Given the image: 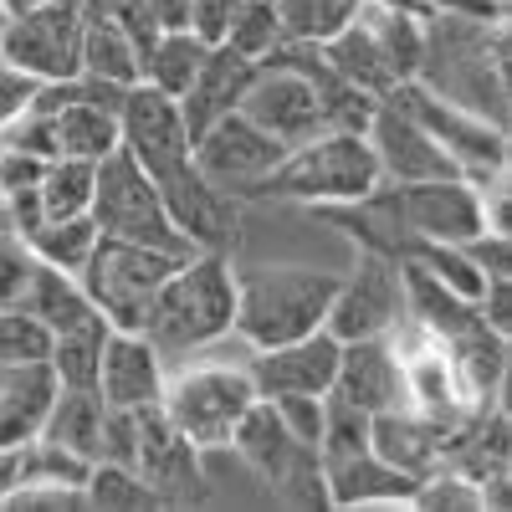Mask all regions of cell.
<instances>
[{
  "instance_id": "1",
  "label": "cell",
  "mask_w": 512,
  "mask_h": 512,
  "mask_svg": "<svg viewBox=\"0 0 512 512\" xmlns=\"http://www.w3.org/2000/svg\"><path fill=\"white\" fill-rule=\"evenodd\" d=\"M420 88L507 128V16H425Z\"/></svg>"
},
{
  "instance_id": "2",
  "label": "cell",
  "mask_w": 512,
  "mask_h": 512,
  "mask_svg": "<svg viewBox=\"0 0 512 512\" xmlns=\"http://www.w3.org/2000/svg\"><path fill=\"white\" fill-rule=\"evenodd\" d=\"M236 318V272L231 251H190L169 272L149 303L144 338L164 354V364H180L210 344L231 338Z\"/></svg>"
},
{
  "instance_id": "3",
  "label": "cell",
  "mask_w": 512,
  "mask_h": 512,
  "mask_svg": "<svg viewBox=\"0 0 512 512\" xmlns=\"http://www.w3.org/2000/svg\"><path fill=\"white\" fill-rule=\"evenodd\" d=\"M379 164L364 134H344V128H323V134L292 144L262 180L251 185L246 200H287V205H354L374 195Z\"/></svg>"
},
{
  "instance_id": "4",
  "label": "cell",
  "mask_w": 512,
  "mask_h": 512,
  "mask_svg": "<svg viewBox=\"0 0 512 512\" xmlns=\"http://www.w3.org/2000/svg\"><path fill=\"white\" fill-rule=\"evenodd\" d=\"M333 287H338V272H328V267H292V262L246 267V272H236L231 338H241L246 349L292 344V338L328 323Z\"/></svg>"
},
{
  "instance_id": "5",
  "label": "cell",
  "mask_w": 512,
  "mask_h": 512,
  "mask_svg": "<svg viewBox=\"0 0 512 512\" xmlns=\"http://www.w3.org/2000/svg\"><path fill=\"white\" fill-rule=\"evenodd\" d=\"M256 400V384L246 364H180L164 374V390H159V410L175 420V431L205 451H231V436L241 415Z\"/></svg>"
},
{
  "instance_id": "6",
  "label": "cell",
  "mask_w": 512,
  "mask_h": 512,
  "mask_svg": "<svg viewBox=\"0 0 512 512\" xmlns=\"http://www.w3.org/2000/svg\"><path fill=\"white\" fill-rule=\"evenodd\" d=\"M93 221L113 241L159 246V251H175V256H190L195 251L180 236V226L169 221V210L159 200V185L144 175L139 159L128 154L123 144L108 159H98V175H93Z\"/></svg>"
},
{
  "instance_id": "7",
  "label": "cell",
  "mask_w": 512,
  "mask_h": 512,
  "mask_svg": "<svg viewBox=\"0 0 512 512\" xmlns=\"http://www.w3.org/2000/svg\"><path fill=\"white\" fill-rule=\"evenodd\" d=\"M180 267L175 251H159V246H134V241H113L103 236L93 246V262L82 267V287H88L93 308L103 313L108 328L118 333H144L149 303L159 282Z\"/></svg>"
},
{
  "instance_id": "8",
  "label": "cell",
  "mask_w": 512,
  "mask_h": 512,
  "mask_svg": "<svg viewBox=\"0 0 512 512\" xmlns=\"http://www.w3.org/2000/svg\"><path fill=\"white\" fill-rule=\"evenodd\" d=\"M405 318V272L400 256L379 251V246H359V262L338 277L333 303H328V333L338 344L349 338H379Z\"/></svg>"
},
{
  "instance_id": "9",
  "label": "cell",
  "mask_w": 512,
  "mask_h": 512,
  "mask_svg": "<svg viewBox=\"0 0 512 512\" xmlns=\"http://www.w3.org/2000/svg\"><path fill=\"white\" fill-rule=\"evenodd\" d=\"M82 16L77 0H41L31 11L0 21V62L31 72L36 82H72L82 57Z\"/></svg>"
},
{
  "instance_id": "10",
  "label": "cell",
  "mask_w": 512,
  "mask_h": 512,
  "mask_svg": "<svg viewBox=\"0 0 512 512\" xmlns=\"http://www.w3.org/2000/svg\"><path fill=\"white\" fill-rule=\"evenodd\" d=\"M390 98L461 164V175H482V169L507 164V128L502 123H487L477 113H466V108L436 98L431 88H420V82H400V88H390Z\"/></svg>"
},
{
  "instance_id": "11",
  "label": "cell",
  "mask_w": 512,
  "mask_h": 512,
  "mask_svg": "<svg viewBox=\"0 0 512 512\" xmlns=\"http://www.w3.org/2000/svg\"><path fill=\"white\" fill-rule=\"evenodd\" d=\"M118 144L139 159V169L149 180L169 175L195 159V139H190V123L180 113V103L149 88V82H134L123 93V108H118Z\"/></svg>"
},
{
  "instance_id": "12",
  "label": "cell",
  "mask_w": 512,
  "mask_h": 512,
  "mask_svg": "<svg viewBox=\"0 0 512 512\" xmlns=\"http://www.w3.org/2000/svg\"><path fill=\"white\" fill-rule=\"evenodd\" d=\"M364 139L374 149V164H379V180L384 185H420V180H456L461 164L425 134V128L384 93L369 113V128Z\"/></svg>"
},
{
  "instance_id": "13",
  "label": "cell",
  "mask_w": 512,
  "mask_h": 512,
  "mask_svg": "<svg viewBox=\"0 0 512 512\" xmlns=\"http://www.w3.org/2000/svg\"><path fill=\"white\" fill-rule=\"evenodd\" d=\"M282 154L287 149L272 134H262L246 113H226V118L210 123L205 134H195V169L236 200H246L251 185L262 180Z\"/></svg>"
},
{
  "instance_id": "14",
  "label": "cell",
  "mask_w": 512,
  "mask_h": 512,
  "mask_svg": "<svg viewBox=\"0 0 512 512\" xmlns=\"http://www.w3.org/2000/svg\"><path fill=\"white\" fill-rule=\"evenodd\" d=\"M159 185V200L169 210V221L180 226V236L195 246V251H231L236 236H241V200L226 195L221 185H210L195 159L169 169V175L154 180Z\"/></svg>"
},
{
  "instance_id": "15",
  "label": "cell",
  "mask_w": 512,
  "mask_h": 512,
  "mask_svg": "<svg viewBox=\"0 0 512 512\" xmlns=\"http://www.w3.org/2000/svg\"><path fill=\"white\" fill-rule=\"evenodd\" d=\"M139 425V451H134V472L159 492V502H200L205 497V451H195L175 420H169L159 405L134 410Z\"/></svg>"
},
{
  "instance_id": "16",
  "label": "cell",
  "mask_w": 512,
  "mask_h": 512,
  "mask_svg": "<svg viewBox=\"0 0 512 512\" xmlns=\"http://www.w3.org/2000/svg\"><path fill=\"white\" fill-rule=\"evenodd\" d=\"M251 384L262 400H282V395H328L333 374H338V338L328 328H313L292 344H272V349H251L246 359Z\"/></svg>"
},
{
  "instance_id": "17",
  "label": "cell",
  "mask_w": 512,
  "mask_h": 512,
  "mask_svg": "<svg viewBox=\"0 0 512 512\" xmlns=\"http://www.w3.org/2000/svg\"><path fill=\"white\" fill-rule=\"evenodd\" d=\"M231 451L246 461V472H251V477H262L272 492H277L287 477H297V472H308V466L323 461L313 446H303V441L287 431V420L277 415V405L262 400V395H256L251 410L241 415L236 436H231Z\"/></svg>"
},
{
  "instance_id": "18",
  "label": "cell",
  "mask_w": 512,
  "mask_h": 512,
  "mask_svg": "<svg viewBox=\"0 0 512 512\" xmlns=\"http://www.w3.org/2000/svg\"><path fill=\"white\" fill-rule=\"evenodd\" d=\"M164 374H169V364H164V354L149 344L144 333L108 328V344H103V359H98V395H103V405H113V410L159 405Z\"/></svg>"
},
{
  "instance_id": "19",
  "label": "cell",
  "mask_w": 512,
  "mask_h": 512,
  "mask_svg": "<svg viewBox=\"0 0 512 512\" xmlns=\"http://www.w3.org/2000/svg\"><path fill=\"white\" fill-rule=\"evenodd\" d=\"M344 405L374 415V410H390V405H405V390H400V359L390 349V338H349L338 344V374H333V390Z\"/></svg>"
},
{
  "instance_id": "20",
  "label": "cell",
  "mask_w": 512,
  "mask_h": 512,
  "mask_svg": "<svg viewBox=\"0 0 512 512\" xmlns=\"http://www.w3.org/2000/svg\"><path fill=\"white\" fill-rule=\"evenodd\" d=\"M251 77H256V62H251V57L221 47V41L205 52L195 82L175 98L180 113H185V123H190V139L205 134V128L216 123V118H226V113L241 108V98H246V88H251Z\"/></svg>"
},
{
  "instance_id": "21",
  "label": "cell",
  "mask_w": 512,
  "mask_h": 512,
  "mask_svg": "<svg viewBox=\"0 0 512 512\" xmlns=\"http://www.w3.org/2000/svg\"><path fill=\"white\" fill-rule=\"evenodd\" d=\"M369 451L379 461H390L395 472H405L410 482H420L425 472H436V466H441L446 436L425 415H415L410 405H390V410L369 415Z\"/></svg>"
},
{
  "instance_id": "22",
  "label": "cell",
  "mask_w": 512,
  "mask_h": 512,
  "mask_svg": "<svg viewBox=\"0 0 512 512\" xmlns=\"http://www.w3.org/2000/svg\"><path fill=\"white\" fill-rule=\"evenodd\" d=\"M323 487H328V507H410L415 492V482L395 472L390 461H379L374 451L323 461Z\"/></svg>"
},
{
  "instance_id": "23",
  "label": "cell",
  "mask_w": 512,
  "mask_h": 512,
  "mask_svg": "<svg viewBox=\"0 0 512 512\" xmlns=\"http://www.w3.org/2000/svg\"><path fill=\"white\" fill-rule=\"evenodd\" d=\"M57 400L52 364H11L0 374V446H31Z\"/></svg>"
},
{
  "instance_id": "24",
  "label": "cell",
  "mask_w": 512,
  "mask_h": 512,
  "mask_svg": "<svg viewBox=\"0 0 512 512\" xmlns=\"http://www.w3.org/2000/svg\"><path fill=\"white\" fill-rule=\"evenodd\" d=\"M21 308H31L52 333H67V328H82V323L103 318V313L93 308L88 287H82V277H72V272H62V267H47V262L31 267V282H26Z\"/></svg>"
},
{
  "instance_id": "25",
  "label": "cell",
  "mask_w": 512,
  "mask_h": 512,
  "mask_svg": "<svg viewBox=\"0 0 512 512\" xmlns=\"http://www.w3.org/2000/svg\"><path fill=\"white\" fill-rule=\"evenodd\" d=\"M318 52H323V62H328L333 77H344L349 88H359V93H369V98H384V93L395 88L390 72H384V62H379L374 31H369L359 16H354L349 26H338L328 41H318Z\"/></svg>"
},
{
  "instance_id": "26",
  "label": "cell",
  "mask_w": 512,
  "mask_h": 512,
  "mask_svg": "<svg viewBox=\"0 0 512 512\" xmlns=\"http://www.w3.org/2000/svg\"><path fill=\"white\" fill-rule=\"evenodd\" d=\"M103 415H108V405H103L98 390H67V384H57V400H52L47 425H41L36 441H52V446H62V451H77V456L98 461Z\"/></svg>"
},
{
  "instance_id": "27",
  "label": "cell",
  "mask_w": 512,
  "mask_h": 512,
  "mask_svg": "<svg viewBox=\"0 0 512 512\" xmlns=\"http://www.w3.org/2000/svg\"><path fill=\"white\" fill-rule=\"evenodd\" d=\"M57 118V154H72V159H108L118 149V113L82 98L77 82H72V98L52 113Z\"/></svg>"
},
{
  "instance_id": "28",
  "label": "cell",
  "mask_w": 512,
  "mask_h": 512,
  "mask_svg": "<svg viewBox=\"0 0 512 512\" xmlns=\"http://www.w3.org/2000/svg\"><path fill=\"white\" fill-rule=\"evenodd\" d=\"M205 52H210V41H200L195 31H159L139 52V82H149V88H159L169 98H180L195 82Z\"/></svg>"
},
{
  "instance_id": "29",
  "label": "cell",
  "mask_w": 512,
  "mask_h": 512,
  "mask_svg": "<svg viewBox=\"0 0 512 512\" xmlns=\"http://www.w3.org/2000/svg\"><path fill=\"white\" fill-rule=\"evenodd\" d=\"M354 16L374 31V47H379V62L390 72V82H415L420 72V52H425V16H405V11H369V6H354Z\"/></svg>"
},
{
  "instance_id": "30",
  "label": "cell",
  "mask_w": 512,
  "mask_h": 512,
  "mask_svg": "<svg viewBox=\"0 0 512 512\" xmlns=\"http://www.w3.org/2000/svg\"><path fill=\"white\" fill-rule=\"evenodd\" d=\"M77 77H103V82H139V47L128 41V31L108 16H88L82 21V57H77Z\"/></svg>"
},
{
  "instance_id": "31",
  "label": "cell",
  "mask_w": 512,
  "mask_h": 512,
  "mask_svg": "<svg viewBox=\"0 0 512 512\" xmlns=\"http://www.w3.org/2000/svg\"><path fill=\"white\" fill-rule=\"evenodd\" d=\"M103 241L98 221H93V210H82V216H62V221H41L26 246L36 262H47V267H62L72 277H82V267L93 262V246Z\"/></svg>"
},
{
  "instance_id": "32",
  "label": "cell",
  "mask_w": 512,
  "mask_h": 512,
  "mask_svg": "<svg viewBox=\"0 0 512 512\" xmlns=\"http://www.w3.org/2000/svg\"><path fill=\"white\" fill-rule=\"evenodd\" d=\"M103 344H108V323L93 318L82 328H67V333H52V374L67 390H98V359H103Z\"/></svg>"
},
{
  "instance_id": "33",
  "label": "cell",
  "mask_w": 512,
  "mask_h": 512,
  "mask_svg": "<svg viewBox=\"0 0 512 512\" xmlns=\"http://www.w3.org/2000/svg\"><path fill=\"white\" fill-rule=\"evenodd\" d=\"M93 175H98L93 159H72V154L47 159V169H41V185H36L47 221H62V216H82V210H93Z\"/></svg>"
},
{
  "instance_id": "34",
  "label": "cell",
  "mask_w": 512,
  "mask_h": 512,
  "mask_svg": "<svg viewBox=\"0 0 512 512\" xmlns=\"http://www.w3.org/2000/svg\"><path fill=\"white\" fill-rule=\"evenodd\" d=\"M82 497H88V507H98V512H149V507H164L159 492L134 472V466H113V461H93Z\"/></svg>"
},
{
  "instance_id": "35",
  "label": "cell",
  "mask_w": 512,
  "mask_h": 512,
  "mask_svg": "<svg viewBox=\"0 0 512 512\" xmlns=\"http://www.w3.org/2000/svg\"><path fill=\"white\" fill-rule=\"evenodd\" d=\"M221 47L251 57V62H262L282 47V21H277V6L272 0H236V11L226 21V36H221Z\"/></svg>"
},
{
  "instance_id": "36",
  "label": "cell",
  "mask_w": 512,
  "mask_h": 512,
  "mask_svg": "<svg viewBox=\"0 0 512 512\" xmlns=\"http://www.w3.org/2000/svg\"><path fill=\"white\" fill-rule=\"evenodd\" d=\"M277 21H282V41H328L338 26L354 21L359 0H272Z\"/></svg>"
},
{
  "instance_id": "37",
  "label": "cell",
  "mask_w": 512,
  "mask_h": 512,
  "mask_svg": "<svg viewBox=\"0 0 512 512\" xmlns=\"http://www.w3.org/2000/svg\"><path fill=\"white\" fill-rule=\"evenodd\" d=\"M52 354V328L31 308H0V364H41Z\"/></svg>"
},
{
  "instance_id": "38",
  "label": "cell",
  "mask_w": 512,
  "mask_h": 512,
  "mask_svg": "<svg viewBox=\"0 0 512 512\" xmlns=\"http://www.w3.org/2000/svg\"><path fill=\"white\" fill-rule=\"evenodd\" d=\"M31 267H36L31 246L21 236H11V231H0V308H21Z\"/></svg>"
},
{
  "instance_id": "39",
  "label": "cell",
  "mask_w": 512,
  "mask_h": 512,
  "mask_svg": "<svg viewBox=\"0 0 512 512\" xmlns=\"http://www.w3.org/2000/svg\"><path fill=\"white\" fill-rule=\"evenodd\" d=\"M134 451H139V425H134V410H113L103 415V436H98V461H113V466H134Z\"/></svg>"
},
{
  "instance_id": "40",
  "label": "cell",
  "mask_w": 512,
  "mask_h": 512,
  "mask_svg": "<svg viewBox=\"0 0 512 512\" xmlns=\"http://www.w3.org/2000/svg\"><path fill=\"white\" fill-rule=\"evenodd\" d=\"M0 507H88V497H82V487H67V482H52V477H26Z\"/></svg>"
},
{
  "instance_id": "41",
  "label": "cell",
  "mask_w": 512,
  "mask_h": 512,
  "mask_svg": "<svg viewBox=\"0 0 512 512\" xmlns=\"http://www.w3.org/2000/svg\"><path fill=\"white\" fill-rule=\"evenodd\" d=\"M272 405H277V415L287 420V431L303 441V446L318 451V441H323V395H282V400H272Z\"/></svg>"
},
{
  "instance_id": "42",
  "label": "cell",
  "mask_w": 512,
  "mask_h": 512,
  "mask_svg": "<svg viewBox=\"0 0 512 512\" xmlns=\"http://www.w3.org/2000/svg\"><path fill=\"white\" fill-rule=\"evenodd\" d=\"M36 88H41V82H36L31 72H21V67H11V62H0V128H11V123L31 108Z\"/></svg>"
},
{
  "instance_id": "43",
  "label": "cell",
  "mask_w": 512,
  "mask_h": 512,
  "mask_svg": "<svg viewBox=\"0 0 512 512\" xmlns=\"http://www.w3.org/2000/svg\"><path fill=\"white\" fill-rule=\"evenodd\" d=\"M231 11H236V0H190V31L200 36V41H216L226 36V21H231Z\"/></svg>"
},
{
  "instance_id": "44",
  "label": "cell",
  "mask_w": 512,
  "mask_h": 512,
  "mask_svg": "<svg viewBox=\"0 0 512 512\" xmlns=\"http://www.w3.org/2000/svg\"><path fill=\"white\" fill-rule=\"evenodd\" d=\"M31 477V446H0V502Z\"/></svg>"
},
{
  "instance_id": "45",
  "label": "cell",
  "mask_w": 512,
  "mask_h": 512,
  "mask_svg": "<svg viewBox=\"0 0 512 512\" xmlns=\"http://www.w3.org/2000/svg\"><path fill=\"white\" fill-rule=\"evenodd\" d=\"M159 31H190V0H139Z\"/></svg>"
},
{
  "instance_id": "46",
  "label": "cell",
  "mask_w": 512,
  "mask_h": 512,
  "mask_svg": "<svg viewBox=\"0 0 512 512\" xmlns=\"http://www.w3.org/2000/svg\"><path fill=\"white\" fill-rule=\"evenodd\" d=\"M425 11H451V16H507L497 0H420Z\"/></svg>"
},
{
  "instance_id": "47",
  "label": "cell",
  "mask_w": 512,
  "mask_h": 512,
  "mask_svg": "<svg viewBox=\"0 0 512 512\" xmlns=\"http://www.w3.org/2000/svg\"><path fill=\"white\" fill-rule=\"evenodd\" d=\"M359 6H369V11H405V16H431L420 6V0H359Z\"/></svg>"
},
{
  "instance_id": "48",
  "label": "cell",
  "mask_w": 512,
  "mask_h": 512,
  "mask_svg": "<svg viewBox=\"0 0 512 512\" xmlns=\"http://www.w3.org/2000/svg\"><path fill=\"white\" fill-rule=\"evenodd\" d=\"M123 6H128V0H77L82 16H118Z\"/></svg>"
},
{
  "instance_id": "49",
  "label": "cell",
  "mask_w": 512,
  "mask_h": 512,
  "mask_svg": "<svg viewBox=\"0 0 512 512\" xmlns=\"http://www.w3.org/2000/svg\"><path fill=\"white\" fill-rule=\"evenodd\" d=\"M0 6H6V16H11V11H31V6H41V0H0Z\"/></svg>"
},
{
  "instance_id": "50",
  "label": "cell",
  "mask_w": 512,
  "mask_h": 512,
  "mask_svg": "<svg viewBox=\"0 0 512 512\" xmlns=\"http://www.w3.org/2000/svg\"><path fill=\"white\" fill-rule=\"evenodd\" d=\"M0 21H6V6H0Z\"/></svg>"
},
{
  "instance_id": "51",
  "label": "cell",
  "mask_w": 512,
  "mask_h": 512,
  "mask_svg": "<svg viewBox=\"0 0 512 512\" xmlns=\"http://www.w3.org/2000/svg\"><path fill=\"white\" fill-rule=\"evenodd\" d=\"M497 6H507V0H497Z\"/></svg>"
},
{
  "instance_id": "52",
  "label": "cell",
  "mask_w": 512,
  "mask_h": 512,
  "mask_svg": "<svg viewBox=\"0 0 512 512\" xmlns=\"http://www.w3.org/2000/svg\"><path fill=\"white\" fill-rule=\"evenodd\" d=\"M0 374H6V364H0Z\"/></svg>"
}]
</instances>
